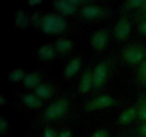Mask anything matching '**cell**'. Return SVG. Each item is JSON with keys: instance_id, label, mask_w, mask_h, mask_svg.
<instances>
[{"instance_id": "8992f818", "label": "cell", "mask_w": 146, "mask_h": 137, "mask_svg": "<svg viewBox=\"0 0 146 137\" xmlns=\"http://www.w3.org/2000/svg\"><path fill=\"white\" fill-rule=\"evenodd\" d=\"M111 63L109 59H104L94 67L93 77L94 91H99L106 86L111 74Z\"/></svg>"}, {"instance_id": "7402d4cb", "label": "cell", "mask_w": 146, "mask_h": 137, "mask_svg": "<svg viewBox=\"0 0 146 137\" xmlns=\"http://www.w3.org/2000/svg\"><path fill=\"white\" fill-rule=\"evenodd\" d=\"M137 76L139 82L146 86V59L138 64Z\"/></svg>"}, {"instance_id": "7c38bea8", "label": "cell", "mask_w": 146, "mask_h": 137, "mask_svg": "<svg viewBox=\"0 0 146 137\" xmlns=\"http://www.w3.org/2000/svg\"><path fill=\"white\" fill-rule=\"evenodd\" d=\"M54 44L58 53V59L63 60L68 59L75 54L78 41L71 37H61L56 38Z\"/></svg>"}, {"instance_id": "3957f363", "label": "cell", "mask_w": 146, "mask_h": 137, "mask_svg": "<svg viewBox=\"0 0 146 137\" xmlns=\"http://www.w3.org/2000/svg\"><path fill=\"white\" fill-rule=\"evenodd\" d=\"M114 12L115 11L111 6L99 4L95 1L81 7L76 19L79 22L98 24L110 19L113 16Z\"/></svg>"}, {"instance_id": "ffe728a7", "label": "cell", "mask_w": 146, "mask_h": 137, "mask_svg": "<svg viewBox=\"0 0 146 137\" xmlns=\"http://www.w3.org/2000/svg\"><path fill=\"white\" fill-rule=\"evenodd\" d=\"M136 106L138 109V118L143 122L146 121V94L140 96Z\"/></svg>"}, {"instance_id": "ac0fdd59", "label": "cell", "mask_w": 146, "mask_h": 137, "mask_svg": "<svg viewBox=\"0 0 146 137\" xmlns=\"http://www.w3.org/2000/svg\"><path fill=\"white\" fill-rule=\"evenodd\" d=\"M136 117H138L136 105L131 106L125 108L120 114L118 118V122L121 125H126L132 122Z\"/></svg>"}, {"instance_id": "30bf717a", "label": "cell", "mask_w": 146, "mask_h": 137, "mask_svg": "<svg viewBox=\"0 0 146 137\" xmlns=\"http://www.w3.org/2000/svg\"><path fill=\"white\" fill-rule=\"evenodd\" d=\"M132 29V24L130 17L124 12L118 17L112 27L113 36L118 42L125 41L129 37Z\"/></svg>"}, {"instance_id": "9a60e30c", "label": "cell", "mask_w": 146, "mask_h": 137, "mask_svg": "<svg viewBox=\"0 0 146 137\" xmlns=\"http://www.w3.org/2000/svg\"><path fill=\"white\" fill-rule=\"evenodd\" d=\"M93 68L94 67L88 64L83 70L77 86L76 92L78 95H86L94 89Z\"/></svg>"}, {"instance_id": "2e32d148", "label": "cell", "mask_w": 146, "mask_h": 137, "mask_svg": "<svg viewBox=\"0 0 146 137\" xmlns=\"http://www.w3.org/2000/svg\"><path fill=\"white\" fill-rule=\"evenodd\" d=\"M52 9L65 17L77 18L80 9L71 2L70 0H51L50 1Z\"/></svg>"}, {"instance_id": "8fae6325", "label": "cell", "mask_w": 146, "mask_h": 137, "mask_svg": "<svg viewBox=\"0 0 146 137\" xmlns=\"http://www.w3.org/2000/svg\"><path fill=\"white\" fill-rule=\"evenodd\" d=\"M118 100L109 94H101L87 101L83 106L85 111H95L111 108L118 104Z\"/></svg>"}, {"instance_id": "ba28073f", "label": "cell", "mask_w": 146, "mask_h": 137, "mask_svg": "<svg viewBox=\"0 0 146 137\" xmlns=\"http://www.w3.org/2000/svg\"><path fill=\"white\" fill-rule=\"evenodd\" d=\"M121 57L127 64H140L146 59V46L138 43L127 44L121 51Z\"/></svg>"}, {"instance_id": "d4e9b609", "label": "cell", "mask_w": 146, "mask_h": 137, "mask_svg": "<svg viewBox=\"0 0 146 137\" xmlns=\"http://www.w3.org/2000/svg\"><path fill=\"white\" fill-rule=\"evenodd\" d=\"M90 137H109V132L106 129L101 128L94 131Z\"/></svg>"}, {"instance_id": "277c9868", "label": "cell", "mask_w": 146, "mask_h": 137, "mask_svg": "<svg viewBox=\"0 0 146 137\" xmlns=\"http://www.w3.org/2000/svg\"><path fill=\"white\" fill-rule=\"evenodd\" d=\"M14 106L28 111L41 110L46 106V102L32 91H14Z\"/></svg>"}, {"instance_id": "d6986e66", "label": "cell", "mask_w": 146, "mask_h": 137, "mask_svg": "<svg viewBox=\"0 0 146 137\" xmlns=\"http://www.w3.org/2000/svg\"><path fill=\"white\" fill-rule=\"evenodd\" d=\"M28 71L25 67H17L10 70L7 74V80L11 83H21L25 78Z\"/></svg>"}, {"instance_id": "83f0119b", "label": "cell", "mask_w": 146, "mask_h": 137, "mask_svg": "<svg viewBox=\"0 0 146 137\" xmlns=\"http://www.w3.org/2000/svg\"><path fill=\"white\" fill-rule=\"evenodd\" d=\"M0 105L1 106H8V105H11L12 106H14V104H11L9 101L8 100V98H7L5 95H4L3 94H0Z\"/></svg>"}, {"instance_id": "e0dca14e", "label": "cell", "mask_w": 146, "mask_h": 137, "mask_svg": "<svg viewBox=\"0 0 146 137\" xmlns=\"http://www.w3.org/2000/svg\"><path fill=\"white\" fill-rule=\"evenodd\" d=\"M14 25L17 29L25 30L31 27L29 12L24 9H18L14 14Z\"/></svg>"}, {"instance_id": "484cf974", "label": "cell", "mask_w": 146, "mask_h": 137, "mask_svg": "<svg viewBox=\"0 0 146 137\" xmlns=\"http://www.w3.org/2000/svg\"><path fill=\"white\" fill-rule=\"evenodd\" d=\"M137 28L138 31L143 36H146V19H142L138 21Z\"/></svg>"}, {"instance_id": "5bb4252c", "label": "cell", "mask_w": 146, "mask_h": 137, "mask_svg": "<svg viewBox=\"0 0 146 137\" xmlns=\"http://www.w3.org/2000/svg\"><path fill=\"white\" fill-rule=\"evenodd\" d=\"M32 55L38 59L40 61L48 64L58 59V53L54 42L44 43L41 44L33 51Z\"/></svg>"}, {"instance_id": "4316f807", "label": "cell", "mask_w": 146, "mask_h": 137, "mask_svg": "<svg viewBox=\"0 0 146 137\" xmlns=\"http://www.w3.org/2000/svg\"><path fill=\"white\" fill-rule=\"evenodd\" d=\"M57 137H73V133L68 128H65L58 133Z\"/></svg>"}, {"instance_id": "52a82bcc", "label": "cell", "mask_w": 146, "mask_h": 137, "mask_svg": "<svg viewBox=\"0 0 146 137\" xmlns=\"http://www.w3.org/2000/svg\"><path fill=\"white\" fill-rule=\"evenodd\" d=\"M111 35H113L112 27L110 26L97 29L90 36V46L95 52L101 54L109 45Z\"/></svg>"}, {"instance_id": "4dcf8cb0", "label": "cell", "mask_w": 146, "mask_h": 137, "mask_svg": "<svg viewBox=\"0 0 146 137\" xmlns=\"http://www.w3.org/2000/svg\"><path fill=\"white\" fill-rule=\"evenodd\" d=\"M27 137H29V136H27Z\"/></svg>"}, {"instance_id": "5b68a950", "label": "cell", "mask_w": 146, "mask_h": 137, "mask_svg": "<svg viewBox=\"0 0 146 137\" xmlns=\"http://www.w3.org/2000/svg\"><path fill=\"white\" fill-rule=\"evenodd\" d=\"M32 91L45 102H51L61 95V85L56 78H48Z\"/></svg>"}, {"instance_id": "7a4b0ae2", "label": "cell", "mask_w": 146, "mask_h": 137, "mask_svg": "<svg viewBox=\"0 0 146 137\" xmlns=\"http://www.w3.org/2000/svg\"><path fill=\"white\" fill-rule=\"evenodd\" d=\"M74 103L71 93H64L45 106L36 117L35 123L50 125L65 118L71 111Z\"/></svg>"}, {"instance_id": "44dd1931", "label": "cell", "mask_w": 146, "mask_h": 137, "mask_svg": "<svg viewBox=\"0 0 146 137\" xmlns=\"http://www.w3.org/2000/svg\"><path fill=\"white\" fill-rule=\"evenodd\" d=\"M144 0H127L123 1L120 7V9L123 11L129 10H138L143 4Z\"/></svg>"}, {"instance_id": "6da1fadb", "label": "cell", "mask_w": 146, "mask_h": 137, "mask_svg": "<svg viewBox=\"0 0 146 137\" xmlns=\"http://www.w3.org/2000/svg\"><path fill=\"white\" fill-rule=\"evenodd\" d=\"M31 27L37 32L46 36L73 37L81 34L79 22L65 17L54 10L35 9L29 12Z\"/></svg>"}, {"instance_id": "603a6c76", "label": "cell", "mask_w": 146, "mask_h": 137, "mask_svg": "<svg viewBox=\"0 0 146 137\" xmlns=\"http://www.w3.org/2000/svg\"><path fill=\"white\" fill-rule=\"evenodd\" d=\"M9 130V121L5 116L0 115V134L1 136H7Z\"/></svg>"}, {"instance_id": "f546056e", "label": "cell", "mask_w": 146, "mask_h": 137, "mask_svg": "<svg viewBox=\"0 0 146 137\" xmlns=\"http://www.w3.org/2000/svg\"><path fill=\"white\" fill-rule=\"evenodd\" d=\"M44 0H27V4L31 7H38L42 4Z\"/></svg>"}, {"instance_id": "f1b7e54d", "label": "cell", "mask_w": 146, "mask_h": 137, "mask_svg": "<svg viewBox=\"0 0 146 137\" xmlns=\"http://www.w3.org/2000/svg\"><path fill=\"white\" fill-rule=\"evenodd\" d=\"M138 131L141 137H146V121H143L140 125Z\"/></svg>"}, {"instance_id": "9c48e42d", "label": "cell", "mask_w": 146, "mask_h": 137, "mask_svg": "<svg viewBox=\"0 0 146 137\" xmlns=\"http://www.w3.org/2000/svg\"><path fill=\"white\" fill-rule=\"evenodd\" d=\"M85 55L81 51L76 52L72 57L67 59L61 72V78L64 81H69L76 75L84 67Z\"/></svg>"}, {"instance_id": "cb8c5ba5", "label": "cell", "mask_w": 146, "mask_h": 137, "mask_svg": "<svg viewBox=\"0 0 146 137\" xmlns=\"http://www.w3.org/2000/svg\"><path fill=\"white\" fill-rule=\"evenodd\" d=\"M58 136V132L56 130L51 126V125H48L44 127L43 130L41 137H57Z\"/></svg>"}, {"instance_id": "4fadbf2b", "label": "cell", "mask_w": 146, "mask_h": 137, "mask_svg": "<svg viewBox=\"0 0 146 137\" xmlns=\"http://www.w3.org/2000/svg\"><path fill=\"white\" fill-rule=\"evenodd\" d=\"M49 71L46 68H39L29 71L21 82V85L27 91H33L38 85L48 78Z\"/></svg>"}]
</instances>
